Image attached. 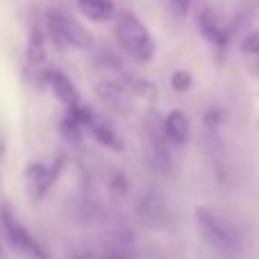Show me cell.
<instances>
[{
    "instance_id": "4",
    "label": "cell",
    "mask_w": 259,
    "mask_h": 259,
    "mask_svg": "<svg viewBox=\"0 0 259 259\" xmlns=\"http://www.w3.org/2000/svg\"><path fill=\"white\" fill-rule=\"evenodd\" d=\"M0 225H3V232H5V237H7V241L12 243L18 252H23V255L30 259H50V255L44 250V246L23 228V223L7 207L0 209Z\"/></svg>"
},
{
    "instance_id": "8",
    "label": "cell",
    "mask_w": 259,
    "mask_h": 259,
    "mask_svg": "<svg viewBox=\"0 0 259 259\" xmlns=\"http://www.w3.org/2000/svg\"><path fill=\"white\" fill-rule=\"evenodd\" d=\"M77 9L91 23H107L116 16L114 0H77Z\"/></svg>"
},
{
    "instance_id": "11",
    "label": "cell",
    "mask_w": 259,
    "mask_h": 259,
    "mask_svg": "<svg viewBox=\"0 0 259 259\" xmlns=\"http://www.w3.org/2000/svg\"><path fill=\"white\" fill-rule=\"evenodd\" d=\"M257 14H259V0H246V3L237 9V14L230 18V23H225L230 36H234L237 32H241L243 27L250 25V23L257 18Z\"/></svg>"
},
{
    "instance_id": "2",
    "label": "cell",
    "mask_w": 259,
    "mask_h": 259,
    "mask_svg": "<svg viewBox=\"0 0 259 259\" xmlns=\"http://www.w3.org/2000/svg\"><path fill=\"white\" fill-rule=\"evenodd\" d=\"M196 219H198V225H200L202 239H205L216 252H221V255H237V252L241 250L243 239L234 223L225 221L223 216L214 214V211L207 209V207H198Z\"/></svg>"
},
{
    "instance_id": "10",
    "label": "cell",
    "mask_w": 259,
    "mask_h": 259,
    "mask_svg": "<svg viewBox=\"0 0 259 259\" xmlns=\"http://www.w3.org/2000/svg\"><path fill=\"white\" fill-rule=\"evenodd\" d=\"M164 134L170 143H175V146L187 143V139H189V118H187V114L180 112V109L168 112V116H166V121H164Z\"/></svg>"
},
{
    "instance_id": "16",
    "label": "cell",
    "mask_w": 259,
    "mask_h": 259,
    "mask_svg": "<svg viewBox=\"0 0 259 259\" xmlns=\"http://www.w3.org/2000/svg\"><path fill=\"white\" fill-rule=\"evenodd\" d=\"M193 3H196V0H168V7L178 18H184L189 12H191Z\"/></svg>"
},
{
    "instance_id": "17",
    "label": "cell",
    "mask_w": 259,
    "mask_h": 259,
    "mask_svg": "<svg viewBox=\"0 0 259 259\" xmlns=\"http://www.w3.org/2000/svg\"><path fill=\"white\" fill-rule=\"evenodd\" d=\"M105 259H134V257H132V252H130L127 243H116V246L105 255Z\"/></svg>"
},
{
    "instance_id": "7",
    "label": "cell",
    "mask_w": 259,
    "mask_h": 259,
    "mask_svg": "<svg viewBox=\"0 0 259 259\" xmlns=\"http://www.w3.org/2000/svg\"><path fill=\"white\" fill-rule=\"evenodd\" d=\"M146 143H148V157L150 164L159 170H170V155L166 148V134L161 125H155V121H150L146 125Z\"/></svg>"
},
{
    "instance_id": "1",
    "label": "cell",
    "mask_w": 259,
    "mask_h": 259,
    "mask_svg": "<svg viewBox=\"0 0 259 259\" xmlns=\"http://www.w3.org/2000/svg\"><path fill=\"white\" fill-rule=\"evenodd\" d=\"M114 23V34L123 50L139 64H148L155 57V39L141 23V18L132 12H118Z\"/></svg>"
},
{
    "instance_id": "3",
    "label": "cell",
    "mask_w": 259,
    "mask_h": 259,
    "mask_svg": "<svg viewBox=\"0 0 259 259\" xmlns=\"http://www.w3.org/2000/svg\"><path fill=\"white\" fill-rule=\"evenodd\" d=\"M46 30L50 39L57 44V48H80L89 50L94 48V36L87 27H82L73 16L59 12V9H48L46 12Z\"/></svg>"
},
{
    "instance_id": "15",
    "label": "cell",
    "mask_w": 259,
    "mask_h": 259,
    "mask_svg": "<svg viewBox=\"0 0 259 259\" xmlns=\"http://www.w3.org/2000/svg\"><path fill=\"white\" fill-rule=\"evenodd\" d=\"M241 50L248 55H259V27L252 32H248L241 39Z\"/></svg>"
},
{
    "instance_id": "5",
    "label": "cell",
    "mask_w": 259,
    "mask_h": 259,
    "mask_svg": "<svg viewBox=\"0 0 259 259\" xmlns=\"http://www.w3.org/2000/svg\"><path fill=\"white\" fill-rule=\"evenodd\" d=\"M137 219L141 221L146 228H164L168 221V209H166V200L157 189H146L141 196L137 198Z\"/></svg>"
},
{
    "instance_id": "14",
    "label": "cell",
    "mask_w": 259,
    "mask_h": 259,
    "mask_svg": "<svg viewBox=\"0 0 259 259\" xmlns=\"http://www.w3.org/2000/svg\"><path fill=\"white\" fill-rule=\"evenodd\" d=\"M191 73L189 71H175L173 75H170V87H173L175 91H180V94H184V91H189V87H191Z\"/></svg>"
},
{
    "instance_id": "12",
    "label": "cell",
    "mask_w": 259,
    "mask_h": 259,
    "mask_svg": "<svg viewBox=\"0 0 259 259\" xmlns=\"http://www.w3.org/2000/svg\"><path fill=\"white\" fill-rule=\"evenodd\" d=\"M27 59H30L32 66L41 64L46 59V34L39 25L32 27L30 32V44H27Z\"/></svg>"
},
{
    "instance_id": "13",
    "label": "cell",
    "mask_w": 259,
    "mask_h": 259,
    "mask_svg": "<svg viewBox=\"0 0 259 259\" xmlns=\"http://www.w3.org/2000/svg\"><path fill=\"white\" fill-rule=\"evenodd\" d=\"M91 130H94V137H96V141L98 143H103V146H107V148H114V150H121L123 148V143L118 141V137L107 125H96L94 123Z\"/></svg>"
},
{
    "instance_id": "9",
    "label": "cell",
    "mask_w": 259,
    "mask_h": 259,
    "mask_svg": "<svg viewBox=\"0 0 259 259\" xmlns=\"http://www.w3.org/2000/svg\"><path fill=\"white\" fill-rule=\"evenodd\" d=\"M50 87H53L55 96H57V100L62 105H66L68 109L71 107H77L80 105V91L75 89V84H73L71 80H68L64 73L59 71H53L50 73Z\"/></svg>"
},
{
    "instance_id": "6",
    "label": "cell",
    "mask_w": 259,
    "mask_h": 259,
    "mask_svg": "<svg viewBox=\"0 0 259 259\" xmlns=\"http://www.w3.org/2000/svg\"><path fill=\"white\" fill-rule=\"evenodd\" d=\"M198 25H200V34L205 36L219 53L228 48V44H230L232 36H230V32H228V25L221 21L219 14H216L211 7H205L200 12V16H198Z\"/></svg>"
}]
</instances>
